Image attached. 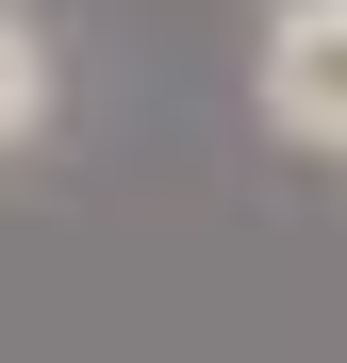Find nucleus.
Masks as SVG:
<instances>
[{"mask_svg": "<svg viewBox=\"0 0 347 363\" xmlns=\"http://www.w3.org/2000/svg\"><path fill=\"white\" fill-rule=\"evenodd\" d=\"M265 116L298 149H347V0H265Z\"/></svg>", "mask_w": 347, "mask_h": 363, "instance_id": "f257e3e1", "label": "nucleus"}, {"mask_svg": "<svg viewBox=\"0 0 347 363\" xmlns=\"http://www.w3.org/2000/svg\"><path fill=\"white\" fill-rule=\"evenodd\" d=\"M33 116H50V33L17 17V0H0V149H17Z\"/></svg>", "mask_w": 347, "mask_h": 363, "instance_id": "f03ea898", "label": "nucleus"}]
</instances>
